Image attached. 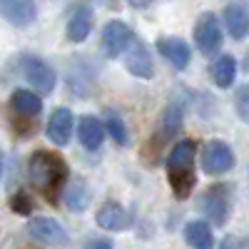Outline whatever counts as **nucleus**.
Masks as SVG:
<instances>
[{
	"label": "nucleus",
	"instance_id": "obj_1",
	"mask_svg": "<svg viewBox=\"0 0 249 249\" xmlns=\"http://www.w3.org/2000/svg\"><path fill=\"white\" fill-rule=\"evenodd\" d=\"M195 155H197V144L195 140H182L177 142L170 157H167V175H170V184L177 197H187L195 187Z\"/></svg>",
	"mask_w": 249,
	"mask_h": 249
},
{
	"label": "nucleus",
	"instance_id": "obj_2",
	"mask_svg": "<svg viewBox=\"0 0 249 249\" xmlns=\"http://www.w3.org/2000/svg\"><path fill=\"white\" fill-rule=\"evenodd\" d=\"M28 175H30V179H33V184L37 187V190L53 199L57 187L62 184V179L68 177V164L60 155L40 150L28 162Z\"/></svg>",
	"mask_w": 249,
	"mask_h": 249
},
{
	"label": "nucleus",
	"instance_id": "obj_3",
	"mask_svg": "<svg viewBox=\"0 0 249 249\" xmlns=\"http://www.w3.org/2000/svg\"><path fill=\"white\" fill-rule=\"evenodd\" d=\"M234 167V152L227 142L210 140L202 150V170L207 175H224Z\"/></svg>",
	"mask_w": 249,
	"mask_h": 249
},
{
	"label": "nucleus",
	"instance_id": "obj_4",
	"mask_svg": "<svg viewBox=\"0 0 249 249\" xmlns=\"http://www.w3.org/2000/svg\"><path fill=\"white\" fill-rule=\"evenodd\" d=\"M195 43L202 55H214L222 48V25L214 13H202L195 25Z\"/></svg>",
	"mask_w": 249,
	"mask_h": 249
},
{
	"label": "nucleus",
	"instance_id": "obj_5",
	"mask_svg": "<svg viewBox=\"0 0 249 249\" xmlns=\"http://www.w3.org/2000/svg\"><path fill=\"white\" fill-rule=\"evenodd\" d=\"M230 187L224 184H214L210 187L204 195H202V202H199V210L207 219H212L217 227H222L230 217Z\"/></svg>",
	"mask_w": 249,
	"mask_h": 249
},
{
	"label": "nucleus",
	"instance_id": "obj_6",
	"mask_svg": "<svg viewBox=\"0 0 249 249\" xmlns=\"http://www.w3.org/2000/svg\"><path fill=\"white\" fill-rule=\"evenodd\" d=\"M135 43V33L130 25H124L122 20H112L102 30V48L107 57H117Z\"/></svg>",
	"mask_w": 249,
	"mask_h": 249
},
{
	"label": "nucleus",
	"instance_id": "obj_7",
	"mask_svg": "<svg viewBox=\"0 0 249 249\" xmlns=\"http://www.w3.org/2000/svg\"><path fill=\"white\" fill-rule=\"evenodd\" d=\"M23 75H25V80L30 82V85L43 95L53 92V88H55V70L48 65V62L37 60V57H28L23 62Z\"/></svg>",
	"mask_w": 249,
	"mask_h": 249
},
{
	"label": "nucleus",
	"instance_id": "obj_8",
	"mask_svg": "<svg viewBox=\"0 0 249 249\" xmlns=\"http://www.w3.org/2000/svg\"><path fill=\"white\" fill-rule=\"evenodd\" d=\"M28 232L37 239V242H45V244H55V247H65L68 244V232L60 222L50 219V217H35L28 224Z\"/></svg>",
	"mask_w": 249,
	"mask_h": 249
},
{
	"label": "nucleus",
	"instance_id": "obj_9",
	"mask_svg": "<svg viewBox=\"0 0 249 249\" xmlns=\"http://www.w3.org/2000/svg\"><path fill=\"white\" fill-rule=\"evenodd\" d=\"M72 127H75V122H72V112L68 107H57L50 120H48V140L55 142L57 147H65V144L70 142L72 137Z\"/></svg>",
	"mask_w": 249,
	"mask_h": 249
},
{
	"label": "nucleus",
	"instance_id": "obj_10",
	"mask_svg": "<svg viewBox=\"0 0 249 249\" xmlns=\"http://www.w3.org/2000/svg\"><path fill=\"white\" fill-rule=\"evenodd\" d=\"M157 50H160V55L164 60H170V65L175 70H184L187 65H190L192 50H190V45H187L182 37H160Z\"/></svg>",
	"mask_w": 249,
	"mask_h": 249
},
{
	"label": "nucleus",
	"instance_id": "obj_11",
	"mask_svg": "<svg viewBox=\"0 0 249 249\" xmlns=\"http://www.w3.org/2000/svg\"><path fill=\"white\" fill-rule=\"evenodd\" d=\"M97 224L102 227V230H107V232H122V230H127V227L132 224V217H130V212L124 210L122 204L107 202V204H102L97 210Z\"/></svg>",
	"mask_w": 249,
	"mask_h": 249
},
{
	"label": "nucleus",
	"instance_id": "obj_12",
	"mask_svg": "<svg viewBox=\"0 0 249 249\" xmlns=\"http://www.w3.org/2000/svg\"><path fill=\"white\" fill-rule=\"evenodd\" d=\"M0 13L18 28H28L35 20V5L30 0H0Z\"/></svg>",
	"mask_w": 249,
	"mask_h": 249
},
{
	"label": "nucleus",
	"instance_id": "obj_13",
	"mask_svg": "<svg viewBox=\"0 0 249 249\" xmlns=\"http://www.w3.org/2000/svg\"><path fill=\"white\" fill-rule=\"evenodd\" d=\"M224 25H227V33H230L234 40H242L249 35V10L239 3H232V5H227L224 13Z\"/></svg>",
	"mask_w": 249,
	"mask_h": 249
},
{
	"label": "nucleus",
	"instance_id": "obj_14",
	"mask_svg": "<svg viewBox=\"0 0 249 249\" xmlns=\"http://www.w3.org/2000/svg\"><path fill=\"white\" fill-rule=\"evenodd\" d=\"M77 137H80V142H82L85 150H97L102 144V140H105V124H102L97 117H92V115L80 117Z\"/></svg>",
	"mask_w": 249,
	"mask_h": 249
},
{
	"label": "nucleus",
	"instance_id": "obj_15",
	"mask_svg": "<svg viewBox=\"0 0 249 249\" xmlns=\"http://www.w3.org/2000/svg\"><path fill=\"white\" fill-rule=\"evenodd\" d=\"M127 70L142 80H150L152 77V60H150V50L144 48L140 40L135 37V43L130 45V53H127Z\"/></svg>",
	"mask_w": 249,
	"mask_h": 249
},
{
	"label": "nucleus",
	"instance_id": "obj_16",
	"mask_svg": "<svg viewBox=\"0 0 249 249\" xmlns=\"http://www.w3.org/2000/svg\"><path fill=\"white\" fill-rule=\"evenodd\" d=\"M92 30V10L90 8H77L70 20H68V40L72 43H82Z\"/></svg>",
	"mask_w": 249,
	"mask_h": 249
},
{
	"label": "nucleus",
	"instance_id": "obj_17",
	"mask_svg": "<svg viewBox=\"0 0 249 249\" xmlns=\"http://www.w3.org/2000/svg\"><path fill=\"white\" fill-rule=\"evenodd\" d=\"M184 239L192 249H212L214 247V237H212V230L207 222H190L184 227Z\"/></svg>",
	"mask_w": 249,
	"mask_h": 249
},
{
	"label": "nucleus",
	"instance_id": "obj_18",
	"mask_svg": "<svg viewBox=\"0 0 249 249\" xmlns=\"http://www.w3.org/2000/svg\"><path fill=\"white\" fill-rule=\"evenodd\" d=\"M237 75V60L232 55H219L212 62V80L217 88H230Z\"/></svg>",
	"mask_w": 249,
	"mask_h": 249
},
{
	"label": "nucleus",
	"instance_id": "obj_19",
	"mask_svg": "<svg viewBox=\"0 0 249 249\" xmlns=\"http://www.w3.org/2000/svg\"><path fill=\"white\" fill-rule=\"evenodd\" d=\"M10 102H13L15 112H20L23 117H35V115H40V110H43V100L30 90H15Z\"/></svg>",
	"mask_w": 249,
	"mask_h": 249
},
{
	"label": "nucleus",
	"instance_id": "obj_20",
	"mask_svg": "<svg viewBox=\"0 0 249 249\" xmlns=\"http://www.w3.org/2000/svg\"><path fill=\"white\" fill-rule=\"evenodd\" d=\"M65 199H68V207H70V210H85L88 202H90V190L85 187V182L75 179V184L68 190Z\"/></svg>",
	"mask_w": 249,
	"mask_h": 249
},
{
	"label": "nucleus",
	"instance_id": "obj_21",
	"mask_svg": "<svg viewBox=\"0 0 249 249\" xmlns=\"http://www.w3.org/2000/svg\"><path fill=\"white\" fill-rule=\"evenodd\" d=\"M105 127H107V132L112 135V140H115L117 144H122V147L130 142V137H127V127H124V122H122V117H120V115H115V112H107Z\"/></svg>",
	"mask_w": 249,
	"mask_h": 249
},
{
	"label": "nucleus",
	"instance_id": "obj_22",
	"mask_svg": "<svg viewBox=\"0 0 249 249\" xmlns=\"http://www.w3.org/2000/svg\"><path fill=\"white\" fill-rule=\"evenodd\" d=\"M234 107H237V115L249 124V85H242L234 95Z\"/></svg>",
	"mask_w": 249,
	"mask_h": 249
},
{
	"label": "nucleus",
	"instance_id": "obj_23",
	"mask_svg": "<svg viewBox=\"0 0 249 249\" xmlns=\"http://www.w3.org/2000/svg\"><path fill=\"white\" fill-rule=\"evenodd\" d=\"M179 117H182L179 107H170L167 112H164V120H162V127H164V137H172V135L177 132V127H179Z\"/></svg>",
	"mask_w": 249,
	"mask_h": 249
},
{
	"label": "nucleus",
	"instance_id": "obj_24",
	"mask_svg": "<svg viewBox=\"0 0 249 249\" xmlns=\"http://www.w3.org/2000/svg\"><path fill=\"white\" fill-rule=\"evenodd\" d=\"M10 207H13V210H18V212H28V210H30V204H28V197H25V195H18V197H13Z\"/></svg>",
	"mask_w": 249,
	"mask_h": 249
},
{
	"label": "nucleus",
	"instance_id": "obj_25",
	"mask_svg": "<svg viewBox=\"0 0 249 249\" xmlns=\"http://www.w3.org/2000/svg\"><path fill=\"white\" fill-rule=\"evenodd\" d=\"M85 249H112V242L110 239H90L88 244H85Z\"/></svg>",
	"mask_w": 249,
	"mask_h": 249
},
{
	"label": "nucleus",
	"instance_id": "obj_26",
	"mask_svg": "<svg viewBox=\"0 0 249 249\" xmlns=\"http://www.w3.org/2000/svg\"><path fill=\"white\" fill-rule=\"evenodd\" d=\"M0 175H3V162H0Z\"/></svg>",
	"mask_w": 249,
	"mask_h": 249
},
{
	"label": "nucleus",
	"instance_id": "obj_27",
	"mask_svg": "<svg viewBox=\"0 0 249 249\" xmlns=\"http://www.w3.org/2000/svg\"><path fill=\"white\" fill-rule=\"evenodd\" d=\"M247 70H249V62H247Z\"/></svg>",
	"mask_w": 249,
	"mask_h": 249
}]
</instances>
